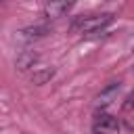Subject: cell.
Masks as SVG:
<instances>
[{"label":"cell","mask_w":134,"mask_h":134,"mask_svg":"<svg viewBox=\"0 0 134 134\" xmlns=\"http://www.w3.org/2000/svg\"><path fill=\"white\" fill-rule=\"evenodd\" d=\"M113 21V15L105 13V15H88V17H77L73 21V29L80 34H96L103 27H107Z\"/></svg>","instance_id":"cell-1"},{"label":"cell","mask_w":134,"mask_h":134,"mask_svg":"<svg viewBox=\"0 0 134 134\" xmlns=\"http://www.w3.org/2000/svg\"><path fill=\"white\" fill-rule=\"evenodd\" d=\"M75 2L77 0H50L44 6V17L46 19H59V17L67 15L75 6Z\"/></svg>","instance_id":"cell-2"},{"label":"cell","mask_w":134,"mask_h":134,"mask_svg":"<svg viewBox=\"0 0 134 134\" xmlns=\"http://www.w3.org/2000/svg\"><path fill=\"white\" fill-rule=\"evenodd\" d=\"M117 128H119L117 119L105 111H100L94 119V134H113V132H117Z\"/></svg>","instance_id":"cell-3"},{"label":"cell","mask_w":134,"mask_h":134,"mask_svg":"<svg viewBox=\"0 0 134 134\" xmlns=\"http://www.w3.org/2000/svg\"><path fill=\"white\" fill-rule=\"evenodd\" d=\"M117 92H119V84H111L109 88H105L100 94H98V98H96V105L100 107V109H105V107H109L115 98H117Z\"/></svg>","instance_id":"cell-4"},{"label":"cell","mask_w":134,"mask_h":134,"mask_svg":"<svg viewBox=\"0 0 134 134\" xmlns=\"http://www.w3.org/2000/svg\"><path fill=\"white\" fill-rule=\"evenodd\" d=\"M48 77H52V69H44L42 73H36V75H34V82H36V84H44Z\"/></svg>","instance_id":"cell-5"}]
</instances>
